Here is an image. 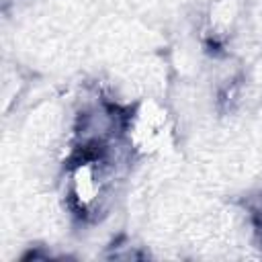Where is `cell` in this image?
Masks as SVG:
<instances>
[{
	"label": "cell",
	"mask_w": 262,
	"mask_h": 262,
	"mask_svg": "<svg viewBox=\"0 0 262 262\" xmlns=\"http://www.w3.org/2000/svg\"><path fill=\"white\" fill-rule=\"evenodd\" d=\"M172 115L164 100L141 96L127 104L125 143L135 158H151L162 154L172 139Z\"/></svg>",
	"instance_id": "obj_1"
},
{
	"label": "cell",
	"mask_w": 262,
	"mask_h": 262,
	"mask_svg": "<svg viewBox=\"0 0 262 262\" xmlns=\"http://www.w3.org/2000/svg\"><path fill=\"white\" fill-rule=\"evenodd\" d=\"M108 258H115V260H139L143 258L145 254L139 250V246L131 244V239H117L113 246H108Z\"/></svg>",
	"instance_id": "obj_3"
},
{
	"label": "cell",
	"mask_w": 262,
	"mask_h": 262,
	"mask_svg": "<svg viewBox=\"0 0 262 262\" xmlns=\"http://www.w3.org/2000/svg\"><path fill=\"white\" fill-rule=\"evenodd\" d=\"M246 12V0H209L201 18L205 43L215 51L227 49L239 37Z\"/></svg>",
	"instance_id": "obj_2"
},
{
	"label": "cell",
	"mask_w": 262,
	"mask_h": 262,
	"mask_svg": "<svg viewBox=\"0 0 262 262\" xmlns=\"http://www.w3.org/2000/svg\"><path fill=\"white\" fill-rule=\"evenodd\" d=\"M12 4H16V0H2V6H4V8L12 6Z\"/></svg>",
	"instance_id": "obj_4"
}]
</instances>
